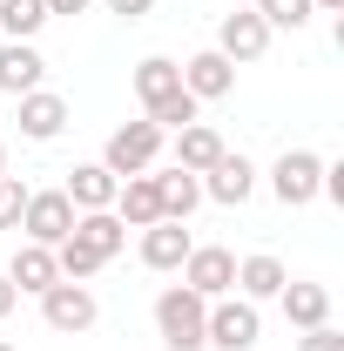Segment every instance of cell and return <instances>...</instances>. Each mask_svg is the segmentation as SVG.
I'll use <instances>...</instances> for the list:
<instances>
[{"mask_svg": "<svg viewBox=\"0 0 344 351\" xmlns=\"http://www.w3.org/2000/svg\"><path fill=\"white\" fill-rule=\"evenodd\" d=\"M135 95H142V108H149L156 129H189V122H196V95L182 88V68L162 61V54H149V61L135 68Z\"/></svg>", "mask_w": 344, "mask_h": 351, "instance_id": "obj_1", "label": "cell"}, {"mask_svg": "<svg viewBox=\"0 0 344 351\" xmlns=\"http://www.w3.org/2000/svg\"><path fill=\"white\" fill-rule=\"evenodd\" d=\"M203 317H210V298H196L189 284H169L156 298V331L169 351H203Z\"/></svg>", "mask_w": 344, "mask_h": 351, "instance_id": "obj_2", "label": "cell"}, {"mask_svg": "<svg viewBox=\"0 0 344 351\" xmlns=\"http://www.w3.org/2000/svg\"><path fill=\"white\" fill-rule=\"evenodd\" d=\"M156 156H162V129L156 122H122V129L108 135V149H101V169L122 182V176H149Z\"/></svg>", "mask_w": 344, "mask_h": 351, "instance_id": "obj_3", "label": "cell"}, {"mask_svg": "<svg viewBox=\"0 0 344 351\" xmlns=\"http://www.w3.org/2000/svg\"><path fill=\"white\" fill-rule=\"evenodd\" d=\"M75 203L61 196V189H27V210H21V230H27V243H68V230H75Z\"/></svg>", "mask_w": 344, "mask_h": 351, "instance_id": "obj_4", "label": "cell"}, {"mask_svg": "<svg viewBox=\"0 0 344 351\" xmlns=\"http://www.w3.org/2000/svg\"><path fill=\"white\" fill-rule=\"evenodd\" d=\"M270 189H277L284 210H304V203H317V189H324V162H317L310 149H284L277 169H270Z\"/></svg>", "mask_w": 344, "mask_h": 351, "instance_id": "obj_5", "label": "cell"}, {"mask_svg": "<svg viewBox=\"0 0 344 351\" xmlns=\"http://www.w3.org/2000/svg\"><path fill=\"white\" fill-rule=\"evenodd\" d=\"M203 345L250 351V345H257V304H250V298H216L210 317H203Z\"/></svg>", "mask_w": 344, "mask_h": 351, "instance_id": "obj_6", "label": "cell"}, {"mask_svg": "<svg viewBox=\"0 0 344 351\" xmlns=\"http://www.w3.org/2000/svg\"><path fill=\"white\" fill-rule=\"evenodd\" d=\"M182 284H189V291H196V298H230V291H236V257H230V250H216V243H203V250H189V257H182Z\"/></svg>", "mask_w": 344, "mask_h": 351, "instance_id": "obj_7", "label": "cell"}, {"mask_svg": "<svg viewBox=\"0 0 344 351\" xmlns=\"http://www.w3.org/2000/svg\"><path fill=\"white\" fill-rule=\"evenodd\" d=\"M41 317H47V331H68V338H75V331L95 324V291L61 277V284H47V291H41Z\"/></svg>", "mask_w": 344, "mask_h": 351, "instance_id": "obj_8", "label": "cell"}, {"mask_svg": "<svg viewBox=\"0 0 344 351\" xmlns=\"http://www.w3.org/2000/svg\"><path fill=\"white\" fill-rule=\"evenodd\" d=\"M263 47H270V27H263L257 7L223 14V27H216V54H223V61H263Z\"/></svg>", "mask_w": 344, "mask_h": 351, "instance_id": "obj_9", "label": "cell"}, {"mask_svg": "<svg viewBox=\"0 0 344 351\" xmlns=\"http://www.w3.org/2000/svg\"><path fill=\"white\" fill-rule=\"evenodd\" d=\"M203 176H210V182H203V196L223 203V210L250 203V189H257V169H250L243 156H230V149H223V156H216V169H203Z\"/></svg>", "mask_w": 344, "mask_h": 351, "instance_id": "obj_10", "label": "cell"}, {"mask_svg": "<svg viewBox=\"0 0 344 351\" xmlns=\"http://www.w3.org/2000/svg\"><path fill=\"white\" fill-rule=\"evenodd\" d=\"M115 217H122V230H149V223H162L156 176H122V189H115Z\"/></svg>", "mask_w": 344, "mask_h": 351, "instance_id": "obj_11", "label": "cell"}, {"mask_svg": "<svg viewBox=\"0 0 344 351\" xmlns=\"http://www.w3.org/2000/svg\"><path fill=\"white\" fill-rule=\"evenodd\" d=\"M189 250H196V243H189V223H149V230H142V263H149V270H182V257H189Z\"/></svg>", "mask_w": 344, "mask_h": 351, "instance_id": "obj_12", "label": "cell"}, {"mask_svg": "<svg viewBox=\"0 0 344 351\" xmlns=\"http://www.w3.org/2000/svg\"><path fill=\"white\" fill-rule=\"evenodd\" d=\"M182 88L196 95V101H223L230 88H236V61H223V54H196V61H182Z\"/></svg>", "mask_w": 344, "mask_h": 351, "instance_id": "obj_13", "label": "cell"}, {"mask_svg": "<svg viewBox=\"0 0 344 351\" xmlns=\"http://www.w3.org/2000/svg\"><path fill=\"white\" fill-rule=\"evenodd\" d=\"M61 129H68V101H61V95H47V88L21 95V135H27V142H54Z\"/></svg>", "mask_w": 344, "mask_h": 351, "instance_id": "obj_14", "label": "cell"}, {"mask_svg": "<svg viewBox=\"0 0 344 351\" xmlns=\"http://www.w3.org/2000/svg\"><path fill=\"white\" fill-rule=\"evenodd\" d=\"M41 75H47V61H41L27 41H7V47H0V88H7L14 101H21V95H34Z\"/></svg>", "mask_w": 344, "mask_h": 351, "instance_id": "obj_15", "label": "cell"}, {"mask_svg": "<svg viewBox=\"0 0 344 351\" xmlns=\"http://www.w3.org/2000/svg\"><path fill=\"white\" fill-rule=\"evenodd\" d=\"M115 189H122V182L101 169V162H82V169H68V189H61V196H68L75 210H115Z\"/></svg>", "mask_w": 344, "mask_h": 351, "instance_id": "obj_16", "label": "cell"}, {"mask_svg": "<svg viewBox=\"0 0 344 351\" xmlns=\"http://www.w3.org/2000/svg\"><path fill=\"white\" fill-rule=\"evenodd\" d=\"M68 237H75V243H88V250H95L101 263H108L115 250H122V243H129V230H122V217H115V210H82Z\"/></svg>", "mask_w": 344, "mask_h": 351, "instance_id": "obj_17", "label": "cell"}, {"mask_svg": "<svg viewBox=\"0 0 344 351\" xmlns=\"http://www.w3.org/2000/svg\"><path fill=\"white\" fill-rule=\"evenodd\" d=\"M216 156H223V135H216L210 122H189V129H175V169L203 176V169H216Z\"/></svg>", "mask_w": 344, "mask_h": 351, "instance_id": "obj_18", "label": "cell"}, {"mask_svg": "<svg viewBox=\"0 0 344 351\" xmlns=\"http://www.w3.org/2000/svg\"><path fill=\"white\" fill-rule=\"evenodd\" d=\"M277 298H284V317H291L297 331H317V324H331V291H324V284H284Z\"/></svg>", "mask_w": 344, "mask_h": 351, "instance_id": "obj_19", "label": "cell"}, {"mask_svg": "<svg viewBox=\"0 0 344 351\" xmlns=\"http://www.w3.org/2000/svg\"><path fill=\"white\" fill-rule=\"evenodd\" d=\"M7 284H14V291H47V284H61L54 250H47V243H21V250H14V270H7Z\"/></svg>", "mask_w": 344, "mask_h": 351, "instance_id": "obj_20", "label": "cell"}, {"mask_svg": "<svg viewBox=\"0 0 344 351\" xmlns=\"http://www.w3.org/2000/svg\"><path fill=\"white\" fill-rule=\"evenodd\" d=\"M156 196H162V217H169V223H189V210L203 203V176L162 169V176H156Z\"/></svg>", "mask_w": 344, "mask_h": 351, "instance_id": "obj_21", "label": "cell"}, {"mask_svg": "<svg viewBox=\"0 0 344 351\" xmlns=\"http://www.w3.org/2000/svg\"><path fill=\"white\" fill-rule=\"evenodd\" d=\"M284 284H291V277H284L277 257H243V263H236V291H243L250 304H257V298H277Z\"/></svg>", "mask_w": 344, "mask_h": 351, "instance_id": "obj_22", "label": "cell"}, {"mask_svg": "<svg viewBox=\"0 0 344 351\" xmlns=\"http://www.w3.org/2000/svg\"><path fill=\"white\" fill-rule=\"evenodd\" d=\"M47 21V0H0V27H7V41H34Z\"/></svg>", "mask_w": 344, "mask_h": 351, "instance_id": "obj_23", "label": "cell"}, {"mask_svg": "<svg viewBox=\"0 0 344 351\" xmlns=\"http://www.w3.org/2000/svg\"><path fill=\"white\" fill-rule=\"evenodd\" d=\"M54 270H61L68 284H82V277H95V270H101V257H95L88 243H75V237H68V243H54Z\"/></svg>", "mask_w": 344, "mask_h": 351, "instance_id": "obj_24", "label": "cell"}, {"mask_svg": "<svg viewBox=\"0 0 344 351\" xmlns=\"http://www.w3.org/2000/svg\"><path fill=\"white\" fill-rule=\"evenodd\" d=\"M263 27H304L310 21V0H257Z\"/></svg>", "mask_w": 344, "mask_h": 351, "instance_id": "obj_25", "label": "cell"}, {"mask_svg": "<svg viewBox=\"0 0 344 351\" xmlns=\"http://www.w3.org/2000/svg\"><path fill=\"white\" fill-rule=\"evenodd\" d=\"M21 210H27V182L21 176H0V230H14Z\"/></svg>", "mask_w": 344, "mask_h": 351, "instance_id": "obj_26", "label": "cell"}, {"mask_svg": "<svg viewBox=\"0 0 344 351\" xmlns=\"http://www.w3.org/2000/svg\"><path fill=\"white\" fill-rule=\"evenodd\" d=\"M297 351H344V338L331 331V324H317V331H304V338H297Z\"/></svg>", "mask_w": 344, "mask_h": 351, "instance_id": "obj_27", "label": "cell"}, {"mask_svg": "<svg viewBox=\"0 0 344 351\" xmlns=\"http://www.w3.org/2000/svg\"><path fill=\"white\" fill-rule=\"evenodd\" d=\"M101 7H108V14H122V21H142L156 0H101Z\"/></svg>", "mask_w": 344, "mask_h": 351, "instance_id": "obj_28", "label": "cell"}, {"mask_svg": "<svg viewBox=\"0 0 344 351\" xmlns=\"http://www.w3.org/2000/svg\"><path fill=\"white\" fill-rule=\"evenodd\" d=\"M21 304V291H14V284H7V277H0V317H7V311Z\"/></svg>", "mask_w": 344, "mask_h": 351, "instance_id": "obj_29", "label": "cell"}, {"mask_svg": "<svg viewBox=\"0 0 344 351\" xmlns=\"http://www.w3.org/2000/svg\"><path fill=\"white\" fill-rule=\"evenodd\" d=\"M88 0H47V14H82Z\"/></svg>", "mask_w": 344, "mask_h": 351, "instance_id": "obj_30", "label": "cell"}, {"mask_svg": "<svg viewBox=\"0 0 344 351\" xmlns=\"http://www.w3.org/2000/svg\"><path fill=\"white\" fill-rule=\"evenodd\" d=\"M317 7H331V14H344V0H317Z\"/></svg>", "mask_w": 344, "mask_h": 351, "instance_id": "obj_31", "label": "cell"}, {"mask_svg": "<svg viewBox=\"0 0 344 351\" xmlns=\"http://www.w3.org/2000/svg\"><path fill=\"white\" fill-rule=\"evenodd\" d=\"M0 176H7V149H0Z\"/></svg>", "mask_w": 344, "mask_h": 351, "instance_id": "obj_32", "label": "cell"}, {"mask_svg": "<svg viewBox=\"0 0 344 351\" xmlns=\"http://www.w3.org/2000/svg\"><path fill=\"white\" fill-rule=\"evenodd\" d=\"M0 351H14V345H7V338H0Z\"/></svg>", "mask_w": 344, "mask_h": 351, "instance_id": "obj_33", "label": "cell"}]
</instances>
